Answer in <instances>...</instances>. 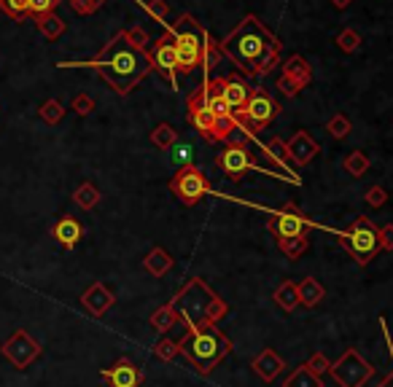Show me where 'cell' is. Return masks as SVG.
<instances>
[{
	"label": "cell",
	"mask_w": 393,
	"mask_h": 387,
	"mask_svg": "<svg viewBox=\"0 0 393 387\" xmlns=\"http://www.w3.org/2000/svg\"><path fill=\"white\" fill-rule=\"evenodd\" d=\"M304 366H307V368H310V371H313L316 377H323V374H329V368H331V361H329V358H326L323 352H316V355H313L310 361L304 363Z\"/></svg>",
	"instance_id": "41"
},
{
	"label": "cell",
	"mask_w": 393,
	"mask_h": 387,
	"mask_svg": "<svg viewBox=\"0 0 393 387\" xmlns=\"http://www.w3.org/2000/svg\"><path fill=\"white\" fill-rule=\"evenodd\" d=\"M286 148H289V159H291L294 167H307L320 153V143L313 140L310 132H304V129H299L294 138L286 143Z\"/></svg>",
	"instance_id": "17"
},
{
	"label": "cell",
	"mask_w": 393,
	"mask_h": 387,
	"mask_svg": "<svg viewBox=\"0 0 393 387\" xmlns=\"http://www.w3.org/2000/svg\"><path fill=\"white\" fill-rule=\"evenodd\" d=\"M73 202L81 207V210H92L100 205V191L92 186V183H81L73 194Z\"/></svg>",
	"instance_id": "30"
},
{
	"label": "cell",
	"mask_w": 393,
	"mask_h": 387,
	"mask_svg": "<svg viewBox=\"0 0 393 387\" xmlns=\"http://www.w3.org/2000/svg\"><path fill=\"white\" fill-rule=\"evenodd\" d=\"M329 374L340 387H364L374 377V366L358 355V350H345L340 361L331 363Z\"/></svg>",
	"instance_id": "8"
},
{
	"label": "cell",
	"mask_w": 393,
	"mask_h": 387,
	"mask_svg": "<svg viewBox=\"0 0 393 387\" xmlns=\"http://www.w3.org/2000/svg\"><path fill=\"white\" fill-rule=\"evenodd\" d=\"M151 143L156 145L159 151H170L172 145L178 143V132L172 129L170 124H159V126L151 132Z\"/></svg>",
	"instance_id": "31"
},
{
	"label": "cell",
	"mask_w": 393,
	"mask_h": 387,
	"mask_svg": "<svg viewBox=\"0 0 393 387\" xmlns=\"http://www.w3.org/2000/svg\"><path fill=\"white\" fill-rule=\"evenodd\" d=\"M277 247L291 258V261H296L299 256H304L307 253V237H294V240H280L277 242Z\"/></svg>",
	"instance_id": "34"
},
{
	"label": "cell",
	"mask_w": 393,
	"mask_h": 387,
	"mask_svg": "<svg viewBox=\"0 0 393 387\" xmlns=\"http://www.w3.org/2000/svg\"><path fill=\"white\" fill-rule=\"evenodd\" d=\"M73 111L75 113H81V116H86V113H92L95 111V100L86 95H78L73 100Z\"/></svg>",
	"instance_id": "44"
},
{
	"label": "cell",
	"mask_w": 393,
	"mask_h": 387,
	"mask_svg": "<svg viewBox=\"0 0 393 387\" xmlns=\"http://www.w3.org/2000/svg\"><path fill=\"white\" fill-rule=\"evenodd\" d=\"M170 191L175 194L186 207H194L199 199H205V196L210 194V180L202 175L199 167L186 164V167H178V172L172 175Z\"/></svg>",
	"instance_id": "9"
},
{
	"label": "cell",
	"mask_w": 393,
	"mask_h": 387,
	"mask_svg": "<svg viewBox=\"0 0 393 387\" xmlns=\"http://www.w3.org/2000/svg\"><path fill=\"white\" fill-rule=\"evenodd\" d=\"M388 202V191L385 189H380V186H372L367 191V205L369 207H383Z\"/></svg>",
	"instance_id": "42"
},
{
	"label": "cell",
	"mask_w": 393,
	"mask_h": 387,
	"mask_svg": "<svg viewBox=\"0 0 393 387\" xmlns=\"http://www.w3.org/2000/svg\"><path fill=\"white\" fill-rule=\"evenodd\" d=\"M342 167L350 178H364L369 172V156L364 151H350V153L345 156Z\"/></svg>",
	"instance_id": "27"
},
{
	"label": "cell",
	"mask_w": 393,
	"mask_h": 387,
	"mask_svg": "<svg viewBox=\"0 0 393 387\" xmlns=\"http://www.w3.org/2000/svg\"><path fill=\"white\" fill-rule=\"evenodd\" d=\"M178 320H181V317H178V310H175L172 304H165V307L154 310V312H151V317H148L151 328H154V331H159V334H167V331H170Z\"/></svg>",
	"instance_id": "26"
},
{
	"label": "cell",
	"mask_w": 393,
	"mask_h": 387,
	"mask_svg": "<svg viewBox=\"0 0 393 387\" xmlns=\"http://www.w3.org/2000/svg\"><path fill=\"white\" fill-rule=\"evenodd\" d=\"M102 379L111 387H140L143 371L132 358H119L111 368H102Z\"/></svg>",
	"instance_id": "16"
},
{
	"label": "cell",
	"mask_w": 393,
	"mask_h": 387,
	"mask_svg": "<svg viewBox=\"0 0 393 387\" xmlns=\"http://www.w3.org/2000/svg\"><path fill=\"white\" fill-rule=\"evenodd\" d=\"M219 59H221V48L213 41L210 32H205V46H202V70H205V78H208V73L219 65Z\"/></svg>",
	"instance_id": "29"
},
{
	"label": "cell",
	"mask_w": 393,
	"mask_h": 387,
	"mask_svg": "<svg viewBox=\"0 0 393 387\" xmlns=\"http://www.w3.org/2000/svg\"><path fill=\"white\" fill-rule=\"evenodd\" d=\"M337 240L358 266H369L372 258L380 253V229L367 216L356 218L345 232L337 234Z\"/></svg>",
	"instance_id": "6"
},
{
	"label": "cell",
	"mask_w": 393,
	"mask_h": 387,
	"mask_svg": "<svg viewBox=\"0 0 393 387\" xmlns=\"http://www.w3.org/2000/svg\"><path fill=\"white\" fill-rule=\"evenodd\" d=\"M38 30H41L46 38H60V35H62V30H65V22H62V19H57V17L51 14V17L38 19Z\"/></svg>",
	"instance_id": "40"
},
{
	"label": "cell",
	"mask_w": 393,
	"mask_h": 387,
	"mask_svg": "<svg viewBox=\"0 0 393 387\" xmlns=\"http://www.w3.org/2000/svg\"><path fill=\"white\" fill-rule=\"evenodd\" d=\"M183 325H186V334H183V339H178V350H181V355H186V361L194 366L196 374L208 377L232 352V341L219 331L216 323L183 320Z\"/></svg>",
	"instance_id": "3"
},
{
	"label": "cell",
	"mask_w": 393,
	"mask_h": 387,
	"mask_svg": "<svg viewBox=\"0 0 393 387\" xmlns=\"http://www.w3.org/2000/svg\"><path fill=\"white\" fill-rule=\"evenodd\" d=\"M148 62H151L154 70H159L170 81L172 89H178V62H175V46H172L170 30L154 44V51L148 54Z\"/></svg>",
	"instance_id": "15"
},
{
	"label": "cell",
	"mask_w": 393,
	"mask_h": 387,
	"mask_svg": "<svg viewBox=\"0 0 393 387\" xmlns=\"http://www.w3.org/2000/svg\"><path fill=\"white\" fill-rule=\"evenodd\" d=\"M27 6H30V0H0V8L17 22H22L27 17Z\"/></svg>",
	"instance_id": "38"
},
{
	"label": "cell",
	"mask_w": 393,
	"mask_h": 387,
	"mask_svg": "<svg viewBox=\"0 0 393 387\" xmlns=\"http://www.w3.org/2000/svg\"><path fill=\"white\" fill-rule=\"evenodd\" d=\"M154 355L159 358V361L170 363L175 361V355H181V350H178V341L170 337H162L156 344H154Z\"/></svg>",
	"instance_id": "32"
},
{
	"label": "cell",
	"mask_w": 393,
	"mask_h": 387,
	"mask_svg": "<svg viewBox=\"0 0 393 387\" xmlns=\"http://www.w3.org/2000/svg\"><path fill=\"white\" fill-rule=\"evenodd\" d=\"M219 48L246 75L262 78L280 62V41L253 14H248L240 27L219 44Z\"/></svg>",
	"instance_id": "1"
},
{
	"label": "cell",
	"mask_w": 393,
	"mask_h": 387,
	"mask_svg": "<svg viewBox=\"0 0 393 387\" xmlns=\"http://www.w3.org/2000/svg\"><path fill=\"white\" fill-rule=\"evenodd\" d=\"M205 32L194 17L183 14L178 22L170 27L172 46H175V62H178V73L189 75L202 65V46H205Z\"/></svg>",
	"instance_id": "5"
},
{
	"label": "cell",
	"mask_w": 393,
	"mask_h": 387,
	"mask_svg": "<svg viewBox=\"0 0 393 387\" xmlns=\"http://www.w3.org/2000/svg\"><path fill=\"white\" fill-rule=\"evenodd\" d=\"M170 304L178 310L181 320H192V323H219L223 314L229 312L226 301L221 296H216L213 288L199 277H192L172 296Z\"/></svg>",
	"instance_id": "4"
},
{
	"label": "cell",
	"mask_w": 393,
	"mask_h": 387,
	"mask_svg": "<svg viewBox=\"0 0 393 387\" xmlns=\"http://www.w3.org/2000/svg\"><path fill=\"white\" fill-rule=\"evenodd\" d=\"M277 113H280V105L264 89H253L246 105L240 111H232V119L237 124V129H243L248 138H256L259 129H264L272 119H277Z\"/></svg>",
	"instance_id": "7"
},
{
	"label": "cell",
	"mask_w": 393,
	"mask_h": 387,
	"mask_svg": "<svg viewBox=\"0 0 393 387\" xmlns=\"http://www.w3.org/2000/svg\"><path fill=\"white\" fill-rule=\"evenodd\" d=\"M380 250H393V223L380 229Z\"/></svg>",
	"instance_id": "46"
},
{
	"label": "cell",
	"mask_w": 393,
	"mask_h": 387,
	"mask_svg": "<svg viewBox=\"0 0 393 387\" xmlns=\"http://www.w3.org/2000/svg\"><path fill=\"white\" fill-rule=\"evenodd\" d=\"M216 164H219V169H221L229 180H243L246 172H250V169L264 172V169L256 164L253 151H250V145H248L246 140H235V143L223 145V151L219 153Z\"/></svg>",
	"instance_id": "10"
},
{
	"label": "cell",
	"mask_w": 393,
	"mask_h": 387,
	"mask_svg": "<svg viewBox=\"0 0 393 387\" xmlns=\"http://www.w3.org/2000/svg\"><path fill=\"white\" fill-rule=\"evenodd\" d=\"M146 8L159 19V22H165V17H167V3L165 0H154V3H146Z\"/></svg>",
	"instance_id": "47"
},
{
	"label": "cell",
	"mask_w": 393,
	"mask_h": 387,
	"mask_svg": "<svg viewBox=\"0 0 393 387\" xmlns=\"http://www.w3.org/2000/svg\"><path fill=\"white\" fill-rule=\"evenodd\" d=\"M186 108H189V121H192V126H194L208 143H216V116L210 113V108H208V102H205V89H202V86L189 95V105H186Z\"/></svg>",
	"instance_id": "14"
},
{
	"label": "cell",
	"mask_w": 393,
	"mask_h": 387,
	"mask_svg": "<svg viewBox=\"0 0 393 387\" xmlns=\"http://www.w3.org/2000/svg\"><path fill=\"white\" fill-rule=\"evenodd\" d=\"M350 3H353V0H331V6H334V8H340V11H342V8H347Z\"/></svg>",
	"instance_id": "48"
},
{
	"label": "cell",
	"mask_w": 393,
	"mask_h": 387,
	"mask_svg": "<svg viewBox=\"0 0 393 387\" xmlns=\"http://www.w3.org/2000/svg\"><path fill=\"white\" fill-rule=\"evenodd\" d=\"M0 355L11 363L14 368L22 371V368H27L30 363L41 355V344L30 337L25 328H19V331H14L11 337L0 344Z\"/></svg>",
	"instance_id": "12"
},
{
	"label": "cell",
	"mask_w": 393,
	"mask_h": 387,
	"mask_svg": "<svg viewBox=\"0 0 393 387\" xmlns=\"http://www.w3.org/2000/svg\"><path fill=\"white\" fill-rule=\"evenodd\" d=\"M326 129H329V135H331V138L345 140V138L350 135V119H347L345 113H337V116H331V119H329Z\"/></svg>",
	"instance_id": "35"
},
{
	"label": "cell",
	"mask_w": 393,
	"mask_h": 387,
	"mask_svg": "<svg viewBox=\"0 0 393 387\" xmlns=\"http://www.w3.org/2000/svg\"><path fill=\"white\" fill-rule=\"evenodd\" d=\"M250 92L253 89L248 86V81L240 78V75H223V78H219V95L226 100V105L232 111H240L248 100H250Z\"/></svg>",
	"instance_id": "19"
},
{
	"label": "cell",
	"mask_w": 393,
	"mask_h": 387,
	"mask_svg": "<svg viewBox=\"0 0 393 387\" xmlns=\"http://www.w3.org/2000/svg\"><path fill=\"white\" fill-rule=\"evenodd\" d=\"M283 387H323V382H320V377H316L307 366H299V368H294L291 377H286Z\"/></svg>",
	"instance_id": "28"
},
{
	"label": "cell",
	"mask_w": 393,
	"mask_h": 387,
	"mask_svg": "<svg viewBox=\"0 0 393 387\" xmlns=\"http://www.w3.org/2000/svg\"><path fill=\"white\" fill-rule=\"evenodd\" d=\"M124 38H127V44L135 48H140L143 51V46H146V32L140 30V27H135V30H124Z\"/></svg>",
	"instance_id": "43"
},
{
	"label": "cell",
	"mask_w": 393,
	"mask_h": 387,
	"mask_svg": "<svg viewBox=\"0 0 393 387\" xmlns=\"http://www.w3.org/2000/svg\"><path fill=\"white\" fill-rule=\"evenodd\" d=\"M71 6H73L78 14H95L100 6H102V0H71Z\"/></svg>",
	"instance_id": "45"
},
{
	"label": "cell",
	"mask_w": 393,
	"mask_h": 387,
	"mask_svg": "<svg viewBox=\"0 0 393 387\" xmlns=\"http://www.w3.org/2000/svg\"><path fill=\"white\" fill-rule=\"evenodd\" d=\"M57 6H60V0H30L27 17H33V19L38 22V19H44V17H51Z\"/></svg>",
	"instance_id": "33"
},
{
	"label": "cell",
	"mask_w": 393,
	"mask_h": 387,
	"mask_svg": "<svg viewBox=\"0 0 393 387\" xmlns=\"http://www.w3.org/2000/svg\"><path fill=\"white\" fill-rule=\"evenodd\" d=\"M264 153H267V159H270L272 164H277V167L283 169V175L289 178V180H294L296 183V175L291 172V159H289V148H286V143L280 140V138H272V140H267V145H264Z\"/></svg>",
	"instance_id": "22"
},
{
	"label": "cell",
	"mask_w": 393,
	"mask_h": 387,
	"mask_svg": "<svg viewBox=\"0 0 393 387\" xmlns=\"http://www.w3.org/2000/svg\"><path fill=\"white\" fill-rule=\"evenodd\" d=\"M310 226H313V220H307V218L302 216L294 202H286V205L267 220V229H270L272 237L277 242L294 240V237H304Z\"/></svg>",
	"instance_id": "11"
},
{
	"label": "cell",
	"mask_w": 393,
	"mask_h": 387,
	"mask_svg": "<svg viewBox=\"0 0 393 387\" xmlns=\"http://www.w3.org/2000/svg\"><path fill=\"white\" fill-rule=\"evenodd\" d=\"M143 269H146L148 274H154V277H165L172 269V256L165 247H154L146 258H143Z\"/></svg>",
	"instance_id": "24"
},
{
	"label": "cell",
	"mask_w": 393,
	"mask_h": 387,
	"mask_svg": "<svg viewBox=\"0 0 393 387\" xmlns=\"http://www.w3.org/2000/svg\"><path fill=\"white\" fill-rule=\"evenodd\" d=\"M60 68H92V70H98L102 75L105 84H111L113 92L127 95L148 75L151 62H148L146 51L129 46L124 32H116L95 59H89V62H71V65L62 62Z\"/></svg>",
	"instance_id": "2"
},
{
	"label": "cell",
	"mask_w": 393,
	"mask_h": 387,
	"mask_svg": "<svg viewBox=\"0 0 393 387\" xmlns=\"http://www.w3.org/2000/svg\"><path fill=\"white\" fill-rule=\"evenodd\" d=\"M310 78H313V70H310L307 59L299 57V54H291V57L283 62V75L277 78V89L286 97H296L310 84Z\"/></svg>",
	"instance_id": "13"
},
{
	"label": "cell",
	"mask_w": 393,
	"mask_h": 387,
	"mask_svg": "<svg viewBox=\"0 0 393 387\" xmlns=\"http://www.w3.org/2000/svg\"><path fill=\"white\" fill-rule=\"evenodd\" d=\"M275 301L283 312H294L299 307V290H296L294 280H283L277 288H275Z\"/></svg>",
	"instance_id": "25"
},
{
	"label": "cell",
	"mask_w": 393,
	"mask_h": 387,
	"mask_svg": "<svg viewBox=\"0 0 393 387\" xmlns=\"http://www.w3.org/2000/svg\"><path fill=\"white\" fill-rule=\"evenodd\" d=\"M62 116H65V108L60 105V100H46L41 105V119L46 121V124H60Z\"/></svg>",
	"instance_id": "39"
},
{
	"label": "cell",
	"mask_w": 393,
	"mask_h": 387,
	"mask_svg": "<svg viewBox=\"0 0 393 387\" xmlns=\"http://www.w3.org/2000/svg\"><path fill=\"white\" fill-rule=\"evenodd\" d=\"M296 290H299V307H307V310H316L326 299V288L316 277H304L302 283H296Z\"/></svg>",
	"instance_id": "23"
},
{
	"label": "cell",
	"mask_w": 393,
	"mask_h": 387,
	"mask_svg": "<svg viewBox=\"0 0 393 387\" xmlns=\"http://www.w3.org/2000/svg\"><path fill=\"white\" fill-rule=\"evenodd\" d=\"M81 304H84V310L92 314V317H102L116 304V296H113V290L108 288L105 283L98 280V283H92L89 288L81 293Z\"/></svg>",
	"instance_id": "18"
},
{
	"label": "cell",
	"mask_w": 393,
	"mask_h": 387,
	"mask_svg": "<svg viewBox=\"0 0 393 387\" xmlns=\"http://www.w3.org/2000/svg\"><path fill=\"white\" fill-rule=\"evenodd\" d=\"M377 387H393V371H391V374H388V377H385V379H383V382H380Z\"/></svg>",
	"instance_id": "49"
},
{
	"label": "cell",
	"mask_w": 393,
	"mask_h": 387,
	"mask_svg": "<svg viewBox=\"0 0 393 387\" xmlns=\"http://www.w3.org/2000/svg\"><path fill=\"white\" fill-rule=\"evenodd\" d=\"M337 46L342 48L345 54H353L356 48L361 46V35H358V32L353 30V27H345L342 32L337 35Z\"/></svg>",
	"instance_id": "37"
},
{
	"label": "cell",
	"mask_w": 393,
	"mask_h": 387,
	"mask_svg": "<svg viewBox=\"0 0 393 387\" xmlns=\"http://www.w3.org/2000/svg\"><path fill=\"white\" fill-rule=\"evenodd\" d=\"M250 368L256 371V377L262 379V382H272V379H277L283 371H286V361L275 352V350H262L256 358H253V363H250Z\"/></svg>",
	"instance_id": "20"
},
{
	"label": "cell",
	"mask_w": 393,
	"mask_h": 387,
	"mask_svg": "<svg viewBox=\"0 0 393 387\" xmlns=\"http://www.w3.org/2000/svg\"><path fill=\"white\" fill-rule=\"evenodd\" d=\"M51 237L60 242L65 250H73L75 245L81 242V237H84V226L75 220V218H60L54 226H51Z\"/></svg>",
	"instance_id": "21"
},
{
	"label": "cell",
	"mask_w": 393,
	"mask_h": 387,
	"mask_svg": "<svg viewBox=\"0 0 393 387\" xmlns=\"http://www.w3.org/2000/svg\"><path fill=\"white\" fill-rule=\"evenodd\" d=\"M192 159H194V148L189 143H175L172 145V153H170V162L175 167H186V164H192Z\"/></svg>",
	"instance_id": "36"
}]
</instances>
